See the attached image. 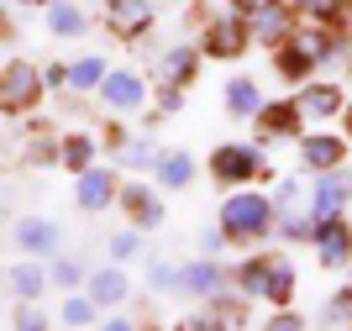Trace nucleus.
Masks as SVG:
<instances>
[{
  "label": "nucleus",
  "instance_id": "f257e3e1",
  "mask_svg": "<svg viewBox=\"0 0 352 331\" xmlns=\"http://www.w3.org/2000/svg\"><path fill=\"white\" fill-rule=\"evenodd\" d=\"M43 69L37 63H6L0 69V116H27V111H37L43 105Z\"/></svg>",
  "mask_w": 352,
  "mask_h": 331
},
{
  "label": "nucleus",
  "instance_id": "f03ea898",
  "mask_svg": "<svg viewBox=\"0 0 352 331\" xmlns=\"http://www.w3.org/2000/svg\"><path fill=\"white\" fill-rule=\"evenodd\" d=\"M274 226V200L263 195H232L221 205V231L226 237H263Z\"/></svg>",
  "mask_w": 352,
  "mask_h": 331
},
{
  "label": "nucleus",
  "instance_id": "7ed1b4c3",
  "mask_svg": "<svg viewBox=\"0 0 352 331\" xmlns=\"http://www.w3.org/2000/svg\"><path fill=\"white\" fill-rule=\"evenodd\" d=\"M95 95H100L105 111H116V116H132L147 105V85H142V74H132V69H111Z\"/></svg>",
  "mask_w": 352,
  "mask_h": 331
},
{
  "label": "nucleus",
  "instance_id": "20e7f679",
  "mask_svg": "<svg viewBox=\"0 0 352 331\" xmlns=\"http://www.w3.org/2000/svg\"><path fill=\"white\" fill-rule=\"evenodd\" d=\"M16 247H21V258H53V253H63V226L47 216H21L11 226Z\"/></svg>",
  "mask_w": 352,
  "mask_h": 331
},
{
  "label": "nucleus",
  "instance_id": "39448f33",
  "mask_svg": "<svg viewBox=\"0 0 352 331\" xmlns=\"http://www.w3.org/2000/svg\"><path fill=\"white\" fill-rule=\"evenodd\" d=\"M79 179V189H74V200H79V211H105V205H116L121 200V184H116V173L111 169H100V163H89L85 173H74Z\"/></svg>",
  "mask_w": 352,
  "mask_h": 331
},
{
  "label": "nucleus",
  "instance_id": "423d86ee",
  "mask_svg": "<svg viewBox=\"0 0 352 331\" xmlns=\"http://www.w3.org/2000/svg\"><path fill=\"white\" fill-rule=\"evenodd\" d=\"M210 173H216L221 184H242V179H252V173H263V158H258V147L232 142V147H216Z\"/></svg>",
  "mask_w": 352,
  "mask_h": 331
},
{
  "label": "nucleus",
  "instance_id": "0eeeda50",
  "mask_svg": "<svg viewBox=\"0 0 352 331\" xmlns=\"http://www.w3.org/2000/svg\"><path fill=\"white\" fill-rule=\"evenodd\" d=\"M105 21H111L116 37L137 43V37H147V27H153V6H147V0H105Z\"/></svg>",
  "mask_w": 352,
  "mask_h": 331
},
{
  "label": "nucleus",
  "instance_id": "6e6552de",
  "mask_svg": "<svg viewBox=\"0 0 352 331\" xmlns=\"http://www.w3.org/2000/svg\"><path fill=\"white\" fill-rule=\"evenodd\" d=\"M121 205H126V216H132L137 231L163 226V200L153 195V189H142V184H121Z\"/></svg>",
  "mask_w": 352,
  "mask_h": 331
},
{
  "label": "nucleus",
  "instance_id": "1a4fd4ad",
  "mask_svg": "<svg viewBox=\"0 0 352 331\" xmlns=\"http://www.w3.org/2000/svg\"><path fill=\"white\" fill-rule=\"evenodd\" d=\"M347 200H352V173H326V179H316V189H310V211H316V221L337 216Z\"/></svg>",
  "mask_w": 352,
  "mask_h": 331
},
{
  "label": "nucleus",
  "instance_id": "9d476101",
  "mask_svg": "<svg viewBox=\"0 0 352 331\" xmlns=\"http://www.w3.org/2000/svg\"><path fill=\"white\" fill-rule=\"evenodd\" d=\"M310 237H316V247H321V263H347L352 231H347V221H342V216H321Z\"/></svg>",
  "mask_w": 352,
  "mask_h": 331
},
{
  "label": "nucleus",
  "instance_id": "9b49d317",
  "mask_svg": "<svg viewBox=\"0 0 352 331\" xmlns=\"http://www.w3.org/2000/svg\"><path fill=\"white\" fill-rule=\"evenodd\" d=\"M242 47H248V21H236V16H221V21H210V32H206V53L232 58V53H242Z\"/></svg>",
  "mask_w": 352,
  "mask_h": 331
},
{
  "label": "nucleus",
  "instance_id": "f8f14e48",
  "mask_svg": "<svg viewBox=\"0 0 352 331\" xmlns=\"http://www.w3.org/2000/svg\"><path fill=\"white\" fill-rule=\"evenodd\" d=\"M252 37L284 43V37H289V6H279V0H258V6H252Z\"/></svg>",
  "mask_w": 352,
  "mask_h": 331
},
{
  "label": "nucleus",
  "instance_id": "ddd939ff",
  "mask_svg": "<svg viewBox=\"0 0 352 331\" xmlns=\"http://www.w3.org/2000/svg\"><path fill=\"white\" fill-rule=\"evenodd\" d=\"M85 295L100 305V310H105V305H121V300H126V274H121V263H111V268H95V274L85 279Z\"/></svg>",
  "mask_w": 352,
  "mask_h": 331
},
{
  "label": "nucleus",
  "instance_id": "4468645a",
  "mask_svg": "<svg viewBox=\"0 0 352 331\" xmlns=\"http://www.w3.org/2000/svg\"><path fill=\"white\" fill-rule=\"evenodd\" d=\"M6 279H11L16 300H43V289L53 284V279H47V268H43L37 258H21V263H16V268H11Z\"/></svg>",
  "mask_w": 352,
  "mask_h": 331
},
{
  "label": "nucleus",
  "instance_id": "2eb2a0df",
  "mask_svg": "<svg viewBox=\"0 0 352 331\" xmlns=\"http://www.w3.org/2000/svg\"><path fill=\"white\" fill-rule=\"evenodd\" d=\"M221 284H226V274H221L210 258L184 263V268H179V289H190V295H221Z\"/></svg>",
  "mask_w": 352,
  "mask_h": 331
},
{
  "label": "nucleus",
  "instance_id": "dca6fc26",
  "mask_svg": "<svg viewBox=\"0 0 352 331\" xmlns=\"http://www.w3.org/2000/svg\"><path fill=\"white\" fill-rule=\"evenodd\" d=\"M95 147H100V142H95L89 131H74V137H63V147H58V163H63L69 173H85L89 163H95Z\"/></svg>",
  "mask_w": 352,
  "mask_h": 331
},
{
  "label": "nucleus",
  "instance_id": "f3484780",
  "mask_svg": "<svg viewBox=\"0 0 352 331\" xmlns=\"http://www.w3.org/2000/svg\"><path fill=\"white\" fill-rule=\"evenodd\" d=\"M195 69H200V58H195V47H168L163 53V85H190Z\"/></svg>",
  "mask_w": 352,
  "mask_h": 331
},
{
  "label": "nucleus",
  "instance_id": "a211bd4d",
  "mask_svg": "<svg viewBox=\"0 0 352 331\" xmlns=\"http://www.w3.org/2000/svg\"><path fill=\"white\" fill-rule=\"evenodd\" d=\"M47 27L58 32V37H79L89 21H85V11H79L74 0H47Z\"/></svg>",
  "mask_w": 352,
  "mask_h": 331
},
{
  "label": "nucleus",
  "instance_id": "6ab92c4d",
  "mask_svg": "<svg viewBox=\"0 0 352 331\" xmlns=\"http://www.w3.org/2000/svg\"><path fill=\"white\" fill-rule=\"evenodd\" d=\"M158 179H163V189H184L195 179V158L190 153H163L158 158Z\"/></svg>",
  "mask_w": 352,
  "mask_h": 331
},
{
  "label": "nucleus",
  "instance_id": "aec40b11",
  "mask_svg": "<svg viewBox=\"0 0 352 331\" xmlns=\"http://www.w3.org/2000/svg\"><path fill=\"white\" fill-rule=\"evenodd\" d=\"M58 321H63V326H95V321H100V305L89 300V295H79V289H69Z\"/></svg>",
  "mask_w": 352,
  "mask_h": 331
},
{
  "label": "nucleus",
  "instance_id": "412c9836",
  "mask_svg": "<svg viewBox=\"0 0 352 331\" xmlns=\"http://www.w3.org/2000/svg\"><path fill=\"white\" fill-rule=\"evenodd\" d=\"M105 58H74L69 63V89H100V79H105Z\"/></svg>",
  "mask_w": 352,
  "mask_h": 331
},
{
  "label": "nucleus",
  "instance_id": "4be33fe9",
  "mask_svg": "<svg viewBox=\"0 0 352 331\" xmlns=\"http://www.w3.org/2000/svg\"><path fill=\"white\" fill-rule=\"evenodd\" d=\"M47 279H53V284L69 295V289H79V284L89 279V268H85L79 258H63V253H53V268H47Z\"/></svg>",
  "mask_w": 352,
  "mask_h": 331
},
{
  "label": "nucleus",
  "instance_id": "5701e85b",
  "mask_svg": "<svg viewBox=\"0 0 352 331\" xmlns=\"http://www.w3.org/2000/svg\"><path fill=\"white\" fill-rule=\"evenodd\" d=\"M226 105H232V116H258L263 95H258L252 79H232V85H226Z\"/></svg>",
  "mask_w": 352,
  "mask_h": 331
},
{
  "label": "nucleus",
  "instance_id": "b1692460",
  "mask_svg": "<svg viewBox=\"0 0 352 331\" xmlns=\"http://www.w3.org/2000/svg\"><path fill=\"white\" fill-rule=\"evenodd\" d=\"M337 163H342L337 137H310L305 142V169H337Z\"/></svg>",
  "mask_w": 352,
  "mask_h": 331
},
{
  "label": "nucleus",
  "instance_id": "393cba45",
  "mask_svg": "<svg viewBox=\"0 0 352 331\" xmlns=\"http://www.w3.org/2000/svg\"><path fill=\"white\" fill-rule=\"evenodd\" d=\"M300 111H305V116H337V111H342V95H337L331 85H316V89H305Z\"/></svg>",
  "mask_w": 352,
  "mask_h": 331
},
{
  "label": "nucleus",
  "instance_id": "a878e982",
  "mask_svg": "<svg viewBox=\"0 0 352 331\" xmlns=\"http://www.w3.org/2000/svg\"><path fill=\"white\" fill-rule=\"evenodd\" d=\"M263 295H268V300H289V295H294V268H289V263H274V258H268V289H263Z\"/></svg>",
  "mask_w": 352,
  "mask_h": 331
},
{
  "label": "nucleus",
  "instance_id": "bb28decb",
  "mask_svg": "<svg viewBox=\"0 0 352 331\" xmlns=\"http://www.w3.org/2000/svg\"><path fill=\"white\" fill-rule=\"evenodd\" d=\"M116 163H126V169H147V163H153V147H147L142 137H126V142H116Z\"/></svg>",
  "mask_w": 352,
  "mask_h": 331
},
{
  "label": "nucleus",
  "instance_id": "cd10ccee",
  "mask_svg": "<svg viewBox=\"0 0 352 331\" xmlns=\"http://www.w3.org/2000/svg\"><path fill=\"white\" fill-rule=\"evenodd\" d=\"M11 326H16V331H43V326H47L43 305H37V300H21V305H16V316H11Z\"/></svg>",
  "mask_w": 352,
  "mask_h": 331
},
{
  "label": "nucleus",
  "instance_id": "c85d7f7f",
  "mask_svg": "<svg viewBox=\"0 0 352 331\" xmlns=\"http://www.w3.org/2000/svg\"><path fill=\"white\" fill-rule=\"evenodd\" d=\"M147 284H153V289H179V268L168 258H153V263H147Z\"/></svg>",
  "mask_w": 352,
  "mask_h": 331
},
{
  "label": "nucleus",
  "instance_id": "c756f323",
  "mask_svg": "<svg viewBox=\"0 0 352 331\" xmlns=\"http://www.w3.org/2000/svg\"><path fill=\"white\" fill-rule=\"evenodd\" d=\"M263 127H268V131H284V137H289V131L300 127V105H279V111H268V116H263Z\"/></svg>",
  "mask_w": 352,
  "mask_h": 331
},
{
  "label": "nucleus",
  "instance_id": "7c9ffc66",
  "mask_svg": "<svg viewBox=\"0 0 352 331\" xmlns=\"http://www.w3.org/2000/svg\"><path fill=\"white\" fill-rule=\"evenodd\" d=\"M242 289H248V295H263L268 289V258H252L248 268H242Z\"/></svg>",
  "mask_w": 352,
  "mask_h": 331
},
{
  "label": "nucleus",
  "instance_id": "2f4dec72",
  "mask_svg": "<svg viewBox=\"0 0 352 331\" xmlns=\"http://www.w3.org/2000/svg\"><path fill=\"white\" fill-rule=\"evenodd\" d=\"M137 247H142V237H137V226H132V231H116V237H111V258H116V263H126V258H132V253H137Z\"/></svg>",
  "mask_w": 352,
  "mask_h": 331
},
{
  "label": "nucleus",
  "instance_id": "473e14b6",
  "mask_svg": "<svg viewBox=\"0 0 352 331\" xmlns=\"http://www.w3.org/2000/svg\"><path fill=\"white\" fill-rule=\"evenodd\" d=\"M58 147L53 137H37V142H27V163H58Z\"/></svg>",
  "mask_w": 352,
  "mask_h": 331
},
{
  "label": "nucleus",
  "instance_id": "72a5a7b5",
  "mask_svg": "<svg viewBox=\"0 0 352 331\" xmlns=\"http://www.w3.org/2000/svg\"><path fill=\"white\" fill-rule=\"evenodd\" d=\"M300 11H310V16H321V21H331V16L342 11V0H294Z\"/></svg>",
  "mask_w": 352,
  "mask_h": 331
},
{
  "label": "nucleus",
  "instance_id": "f704fd0d",
  "mask_svg": "<svg viewBox=\"0 0 352 331\" xmlns=\"http://www.w3.org/2000/svg\"><path fill=\"white\" fill-rule=\"evenodd\" d=\"M43 85H47V89H69V63H53V69H43Z\"/></svg>",
  "mask_w": 352,
  "mask_h": 331
},
{
  "label": "nucleus",
  "instance_id": "c9c22d12",
  "mask_svg": "<svg viewBox=\"0 0 352 331\" xmlns=\"http://www.w3.org/2000/svg\"><path fill=\"white\" fill-rule=\"evenodd\" d=\"M236 6H248V11H252V6H258V0H236Z\"/></svg>",
  "mask_w": 352,
  "mask_h": 331
},
{
  "label": "nucleus",
  "instance_id": "e433bc0d",
  "mask_svg": "<svg viewBox=\"0 0 352 331\" xmlns=\"http://www.w3.org/2000/svg\"><path fill=\"white\" fill-rule=\"evenodd\" d=\"M21 6H37V0H21Z\"/></svg>",
  "mask_w": 352,
  "mask_h": 331
},
{
  "label": "nucleus",
  "instance_id": "4c0bfd02",
  "mask_svg": "<svg viewBox=\"0 0 352 331\" xmlns=\"http://www.w3.org/2000/svg\"><path fill=\"white\" fill-rule=\"evenodd\" d=\"M347 127H352V116H347Z\"/></svg>",
  "mask_w": 352,
  "mask_h": 331
}]
</instances>
